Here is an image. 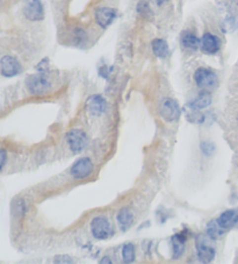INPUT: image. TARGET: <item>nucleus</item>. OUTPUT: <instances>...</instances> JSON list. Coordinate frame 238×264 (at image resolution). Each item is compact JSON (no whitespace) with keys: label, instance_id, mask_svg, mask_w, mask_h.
<instances>
[{"label":"nucleus","instance_id":"nucleus-1","mask_svg":"<svg viewBox=\"0 0 238 264\" xmlns=\"http://www.w3.org/2000/svg\"><path fill=\"white\" fill-rule=\"evenodd\" d=\"M26 87L32 94L41 95L47 93L51 88V82L48 74L44 71H40L38 74L28 76L26 79Z\"/></svg>","mask_w":238,"mask_h":264},{"label":"nucleus","instance_id":"nucleus-2","mask_svg":"<svg viewBox=\"0 0 238 264\" xmlns=\"http://www.w3.org/2000/svg\"><path fill=\"white\" fill-rule=\"evenodd\" d=\"M193 78L197 87L200 88L201 90L206 91H209L211 88H216L217 83H219V77H217L216 72L206 67L198 68L197 70L194 71Z\"/></svg>","mask_w":238,"mask_h":264},{"label":"nucleus","instance_id":"nucleus-3","mask_svg":"<svg viewBox=\"0 0 238 264\" xmlns=\"http://www.w3.org/2000/svg\"><path fill=\"white\" fill-rule=\"evenodd\" d=\"M22 13L29 21L41 22L45 16L44 5H43L42 0H24Z\"/></svg>","mask_w":238,"mask_h":264},{"label":"nucleus","instance_id":"nucleus-4","mask_svg":"<svg viewBox=\"0 0 238 264\" xmlns=\"http://www.w3.org/2000/svg\"><path fill=\"white\" fill-rule=\"evenodd\" d=\"M91 232L94 239L97 240H107L113 235L110 221L107 218L102 216L95 217L91 221Z\"/></svg>","mask_w":238,"mask_h":264},{"label":"nucleus","instance_id":"nucleus-5","mask_svg":"<svg viewBox=\"0 0 238 264\" xmlns=\"http://www.w3.org/2000/svg\"><path fill=\"white\" fill-rule=\"evenodd\" d=\"M22 72V64L15 56L4 55L0 58V75L6 78H12Z\"/></svg>","mask_w":238,"mask_h":264},{"label":"nucleus","instance_id":"nucleus-6","mask_svg":"<svg viewBox=\"0 0 238 264\" xmlns=\"http://www.w3.org/2000/svg\"><path fill=\"white\" fill-rule=\"evenodd\" d=\"M159 113L164 120L173 123L180 117V107L174 99L164 98L159 104Z\"/></svg>","mask_w":238,"mask_h":264},{"label":"nucleus","instance_id":"nucleus-7","mask_svg":"<svg viewBox=\"0 0 238 264\" xmlns=\"http://www.w3.org/2000/svg\"><path fill=\"white\" fill-rule=\"evenodd\" d=\"M68 146L74 153H80L88 143V137L84 131L72 130L67 134Z\"/></svg>","mask_w":238,"mask_h":264},{"label":"nucleus","instance_id":"nucleus-8","mask_svg":"<svg viewBox=\"0 0 238 264\" xmlns=\"http://www.w3.org/2000/svg\"><path fill=\"white\" fill-rule=\"evenodd\" d=\"M222 42L219 36L214 35L213 33H204L200 39V49L206 55H215L221 50Z\"/></svg>","mask_w":238,"mask_h":264},{"label":"nucleus","instance_id":"nucleus-9","mask_svg":"<svg viewBox=\"0 0 238 264\" xmlns=\"http://www.w3.org/2000/svg\"><path fill=\"white\" fill-rule=\"evenodd\" d=\"M92 173H93V163L88 157L79 158L71 167V175L76 179H85L90 177Z\"/></svg>","mask_w":238,"mask_h":264},{"label":"nucleus","instance_id":"nucleus-10","mask_svg":"<svg viewBox=\"0 0 238 264\" xmlns=\"http://www.w3.org/2000/svg\"><path fill=\"white\" fill-rule=\"evenodd\" d=\"M197 246V254L199 257L200 262L203 263H210L215 257V249L213 247L208 245V242L203 236H198L196 241Z\"/></svg>","mask_w":238,"mask_h":264},{"label":"nucleus","instance_id":"nucleus-11","mask_svg":"<svg viewBox=\"0 0 238 264\" xmlns=\"http://www.w3.org/2000/svg\"><path fill=\"white\" fill-rule=\"evenodd\" d=\"M86 108L92 115H101L107 110V101L100 94H93L86 101Z\"/></svg>","mask_w":238,"mask_h":264},{"label":"nucleus","instance_id":"nucleus-12","mask_svg":"<svg viewBox=\"0 0 238 264\" xmlns=\"http://www.w3.org/2000/svg\"><path fill=\"white\" fill-rule=\"evenodd\" d=\"M180 44L187 50L196 51L200 48V39L198 38L196 33L190 31V29H186V31L181 33Z\"/></svg>","mask_w":238,"mask_h":264},{"label":"nucleus","instance_id":"nucleus-13","mask_svg":"<svg viewBox=\"0 0 238 264\" xmlns=\"http://www.w3.org/2000/svg\"><path fill=\"white\" fill-rule=\"evenodd\" d=\"M219 226L223 230H228L233 228L234 226H236L238 223V211L237 210H228L226 212H223L219 217V219L216 220Z\"/></svg>","mask_w":238,"mask_h":264},{"label":"nucleus","instance_id":"nucleus-14","mask_svg":"<svg viewBox=\"0 0 238 264\" xmlns=\"http://www.w3.org/2000/svg\"><path fill=\"white\" fill-rule=\"evenodd\" d=\"M187 237L184 233H178L172 237V257L174 260L180 259L185 253V246H186Z\"/></svg>","mask_w":238,"mask_h":264},{"label":"nucleus","instance_id":"nucleus-15","mask_svg":"<svg viewBox=\"0 0 238 264\" xmlns=\"http://www.w3.org/2000/svg\"><path fill=\"white\" fill-rule=\"evenodd\" d=\"M210 104H211L210 92L202 90L196 98L193 99V100L191 101L188 106H190L191 110H193V111H200V110H203V108L208 107Z\"/></svg>","mask_w":238,"mask_h":264},{"label":"nucleus","instance_id":"nucleus-16","mask_svg":"<svg viewBox=\"0 0 238 264\" xmlns=\"http://www.w3.org/2000/svg\"><path fill=\"white\" fill-rule=\"evenodd\" d=\"M117 221L118 225L122 230H127L128 228H130L134 223V214L130 210L127 209V207H123L119 211L118 216H117Z\"/></svg>","mask_w":238,"mask_h":264},{"label":"nucleus","instance_id":"nucleus-17","mask_svg":"<svg viewBox=\"0 0 238 264\" xmlns=\"http://www.w3.org/2000/svg\"><path fill=\"white\" fill-rule=\"evenodd\" d=\"M151 49L155 56L159 58H165L168 55V44L164 39H155L151 42Z\"/></svg>","mask_w":238,"mask_h":264},{"label":"nucleus","instance_id":"nucleus-18","mask_svg":"<svg viewBox=\"0 0 238 264\" xmlns=\"http://www.w3.org/2000/svg\"><path fill=\"white\" fill-rule=\"evenodd\" d=\"M136 12L138 15H141L144 19H153L154 18V11L150 7V4L147 0H138L136 5Z\"/></svg>","mask_w":238,"mask_h":264},{"label":"nucleus","instance_id":"nucleus-19","mask_svg":"<svg viewBox=\"0 0 238 264\" xmlns=\"http://www.w3.org/2000/svg\"><path fill=\"white\" fill-rule=\"evenodd\" d=\"M27 212V205L26 201L21 198H16L12 201V214L15 218H22Z\"/></svg>","mask_w":238,"mask_h":264},{"label":"nucleus","instance_id":"nucleus-20","mask_svg":"<svg viewBox=\"0 0 238 264\" xmlns=\"http://www.w3.org/2000/svg\"><path fill=\"white\" fill-rule=\"evenodd\" d=\"M122 259H123L124 263H133L136 259V252H135L133 243H125L122 247Z\"/></svg>","mask_w":238,"mask_h":264},{"label":"nucleus","instance_id":"nucleus-21","mask_svg":"<svg viewBox=\"0 0 238 264\" xmlns=\"http://www.w3.org/2000/svg\"><path fill=\"white\" fill-rule=\"evenodd\" d=\"M224 232H226V230L221 228L219 223H217V221H211L207 227V234L210 240H217Z\"/></svg>","mask_w":238,"mask_h":264},{"label":"nucleus","instance_id":"nucleus-22","mask_svg":"<svg viewBox=\"0 0 238 264\" xmlns=\"http://www.w3.org/2000/svg\"><path fill=\"white\" fill-rule=\"evenodd\" d=\"M201 150H202V153L206 155V156H210V155L214 153L215 147H214V144L211 143V142L204 141V142H202V143H201Z\"/></svg>","mask_w":238,"mask_h":264},{"label":"nucleus","instance_id":"nucleus-23","mask_svg":"<svg viewBox=\"0 0 238 264\" xmlns=\"http://www.w3.org/2000/svg\"><path fill=\"white\" fill-rule=\"evenodd\" d=\"M6 162H7V151L4 148H0V171L4 169Z\"/></svg>","mask_w":238,"mask_h":264},{"label":"nucleus","instance_id":"nucleus-24","mask_svg":"<svg viewBox=\"0 0 238 264\" xmlns=\"http://www.w3.org/2000/svg\"><path fill=\"white\" fill-rule=\"evenodd\" d=\"M55 263H74V259L68 255H58L54 259Z\"/></svg>","mask_w":238,"mask_h":264},{"label":"nucleus","instance_id":"nucleus-25","mask_svg":"<svg viewBox=\"0 0 238 264\" xmlns=\"http://www.w3.org/2000/svg\"><path fill=\"white\" fill-rule=\"evenodd\" d=\"M100 263H108V264H111L112 263V260L110 259V257L105 256V257H102V259L100 260Z\"/></svg>","mask_w":238,"mask_h":264}]
</instances>
